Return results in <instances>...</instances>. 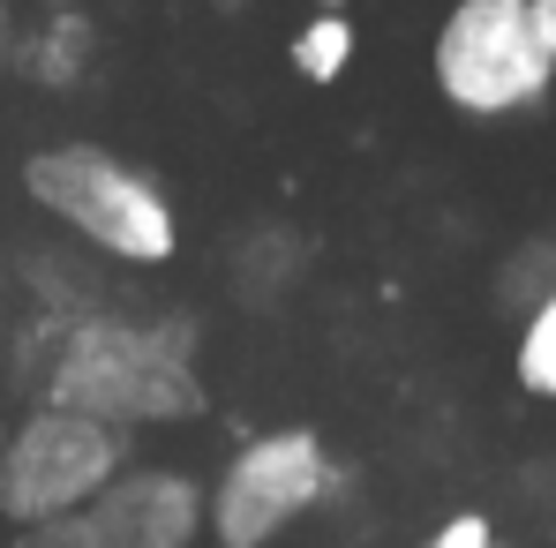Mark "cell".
Instances as JSON below:
<instances>
[{"label":"cell","instance_id":"cell-1","mask_svg":"<svg viewBox=\"0 0 556 548\" xmlns=\"http://www.w3.org/2000/svg\"><path fill=\"white\" fill-rule=\"evenodd\" d=\"M195 316H121L91 308L61 331V354L46 368L53 406H76L105 429H166L203 406V375H195Z\"/></svg>","mask_w":556,"mask_h":548},{"label":"cell","instance_id":"cell-2","mask_svg":"<svg viewBox=\"0 0 556 548\" xmlns=\"http://www.w3.org/2000/svg\"><path fill=\"white\" fill-rule=\"evenodd\" d=\"M23 195L68 233L98 248L105 264L128 271H159L181 256V211L174 195L151 181L143 166H128L105 143H46L23 158Z\"/></svg>","mask_w":556,"mask_h":548},{"label":"cell","instance_id":"cell-3","mask_svg":"<svg viewBox=\"0 0 556 548\" xmlns=\"http://www.w3.org/2000/svg\"><path fill=\"white\" fill-rule=\"evenodd\" d=\"M429 84L466 120H519L556 91V61L527 0H452L429 30Z\"/></svg>","mask_w":556,"mask_h":548},{"label":"cell","instance_id":"cell-4","mask_svg":"<svg viewBox=\"0 0 556 548\" xmlns=\"http://www.w3.org/2000/svg\"><path fill=\"white\" fill-rule=\"evenodd\" d=\"M346 481L354 473L331 458L316 429H264L226 458L218 488L203 496V526L218 534V548H271L286 526L346 496Z\"/></svg>","mask_w":556,"mask_h":548},{"label":"cell","instance_id":"cell-5","mask_svg":"<svg viewBox=\"0 0 556 548\" xmlns=\"http://www.w3.org/2000/svg\"><path fill=\"white\" fill-rule=\"evenodd\" d=\"M128 466V436L105 429L76 406H53L38 398L8 444H0V519L8 526H30V519H68L84 511L98 488Z\"/></svg>","mask_w":556,"mask_h":548},{"label":"cell","instance_id":"cell-6","mask_svg":"<svg viewBox=\"0 0 556 548\" xmlns=\"http://www.w3.org/2000/svg\"><path fill=\"white\" fill-rule=\"evenodd\" d=\"M91 548H188L203 534V488L174 466H121L84 504Z\"/></svg>","mask_w":556,"mask_h":548},{"label":"cell","instance_id":"cell-7","mask_svg":"<svg viewBox=\"0 0 556 548\" xmlns=\"http://www.w3.org/2000/svg\"><path fill=\"white\" fill-rule=\"evenodd\" d=\"M8 68L30 84V91H84L98 68V15L84 0H53L30 30H15V53H8Z\"/></svg>","mask_w":556,"mask_h":548},{"label":"cell","instance_id":"cell-8","mask_svg":"<svg viewBox=\"0 0 556 548\" xmlns=\"http://www.w3.org/2000/svg\"><path fill=\"white\" fill-rule=\"evenodd\" d=\"M308 278V241L293 233V226H249L233 248H226V285H233V301L241 308H286L293 301V285Z\"/></svg>","mask_w":556,"mask_h":548},{"label":"cell","instance_id":"cell-9","mask_svg":"<svg viewBox=\"0 0 556 548\" xmlns=\"http://www.w3.org/2000/svg\"><path fill=\"white\" fill-rule=\"evenodd\" d=\"M354 53H362V30H354V8H308L301 15V30L286 38V61H293V76L301 84H339L346 68H354Z\"/></svg>","mask_w":556,"mask_h":548},{"label":"cell","instance_id":"cell-10","mask_svg":"<svg viewBox=\"0 0 556 548\" xmlns=\"http://www.w3.org/2000/svg\"><path fill=\"white\" fill-rule=\"evenodd\" d=\"M8 278L23 285V308H46V316H91V308H105L98 278L76 256H61V248H30Z\"/></svg>","mask_w":556,"mask_h":548},{"label":"cell","instance_id":"cell-11","mask_svg":"<svg viewBox=\"0 0 556 548\" xmlns=\"http://www.w3.org/2000/svg\"><path fill=\"white\" fill-rule=\"evenodd\" d=\"M511 368H519V391H534V398H549V406H556V285L542 293V301L519 308Z\"/></svg>","mask_w":556,"mask_h":548},{"label":"cell","instance_id":"cell-12","mask_svg":"<svg viewBox=\"0 0 556 548\" xmlns=\"http://www.w3.org/2000/svg\"><path fill=\"white\" fill-rule=\"evenodd\" d=\"M414 548H511V541L489 526V511H452L429 541H414Z\"/></svg>","mask_w":556,"mask_h":548},{"label":"cell","instance_id":"cell-13","mask_svg":"<svg viewBox=\"0 0 556 548\" xmlns=\"http://www.w3.org/2000/svg\"><path fill=\"white\" fill-rule=\"evenodd\" d=\"M8 548H91V534H84V511H68V519H30V526H15Z\"/></svg>","mask_w":556,"mask_h":548},{"label":"cell","instance_id":"cell-14","mask_svg":"<svg viewBox=\"0 0 556 548\" xmlns=\"http://www.w3.org/2000/svg\"><path fill=\"white\" fill-rule=\"evenodd\" d=\"M534 8V23H542V46H549V61H556V0H527Z\"/></svg>","mask_w":556,"mask_h":548},{"label":"cell","instance_id":"cell-15","mask_svg":"<svg viewBox=\"0 0 556 548\" xmlns=\"http://www.w3.org/2000/svg\"><path fill=\"white\" fill-rule=\"evenodd\" d=\"M8 53H15V8L0 0V76H8Z\"/></svg>","mask_w":556,"mask_h":548},{"label":"cell","instance_id":"cell-16","mask_svg":"<svg viewBox=\"0 0 556 548\" xmlns=\"http://www.w3.org/2000/svg\"><path fill=\"white\" fill-rule=\"evenodd\" d=\"M0 339H8V271H0Z\"/></svg>","mask_w":556,"mask_h":548},{"label":"cell","instance_id":"cell-17","mask_svg":"<svg viewBox=\"0 0 556 548\" xmlns=\"http://www.w3.org/2000/svg\"><path fill=\"white\" fill-rule=\"evenodd\" d=\"M301 8H354V0H301Z\"/></svg>","mask_w":556,"mask_h":548},{"label":"cell","instance_id":"cell-18","mask_svg":"<svg viewBox=\"0 0 556 548\" xmlns=\"http://www.w3.org/2000/svg\"><path fill=\"white\" fill-rule=\"evenodd\" d=\"M0 444H8V413H0Z\"/></svg>","mask_w":556,"mask_h":548}]
</instances>
